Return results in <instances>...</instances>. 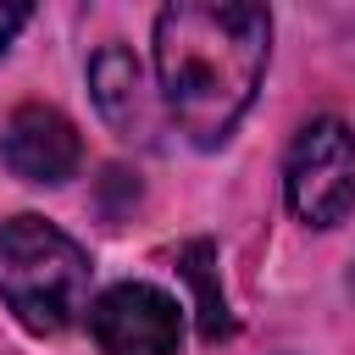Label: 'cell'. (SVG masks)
I'll use <instances>...</instances> for the list:
<instances>
[{
  "label": "cell",
  "mask_w": 355,
  "mask_h": 355,
  "mask_svg": "<svg viewBox=\"0 0 355 355\" xmlns=\"http://www.w3.org/2000/svg\"><path fill=\"white\" fill-rule=\"evenodd\" d=\"M28 22V6H0V50L11 44V33Z\"/></svg>",
  "instance_id": "cell-7"
},
{
  "label": "cell",
  "mask_w": 355,
  "mask_h": 355,
  "mask_svg": "<svg viewBox=\"0 0 355 355\" xmlns=\"http://www.w3.org/2000/svg\"><path fill=\"white\" fill-rule=\"evenodd\" d=\"M272 17L239 0H178L155 17L161 100L194 144H222L255 100Z\"/></svg>",
  "instance_id": "cell-1"
},
{
  "label": "cell",
  "mask_w": 355,
  "mask_h": 355,
  "mask_svg": "<svg viewBox=\"0 0 355 355\" xmlns=\"http://www.w3.org/2000/svg\"><path fill=\"white\" fill-rule=\"evenodd\" d=\"M89 89H94V105L100 116L122 133V139H139L150 144L155 133V111H150V94H144V72L133 61V50L122 44H105L94 61H89Z\"/></svg>",
  "instance_id": "cell-6"
},
{
  "label": "cell",
  "mask_w": 355,
  "mask_h": 355,
  "mask_svg": "<svg viewBox=\"0 0 355 355\" xmlns=\"http://www.w3.org/2000/svg\"><path fill=\"white\" fill-rule=\"evenodd\" d=\"M89 327L105 355H178L183 305L155 283H116L89 305Z\"/></svg>",
  "instance_id": "cell-4"
},
{
  "label": "cell",
  "mask_w": 355,
  "mask_h": 355,
  "mask_svg": "<svg viewBox=\"0 0 355 355\" xmlns=\"http://www.w3.org/2000/svg\"><path fill=\"white\" fill-rule=\"evenodd\" d=\"M0 161L22 183H67L83 161V144L55 105H17L0 128Z\"/></svg>",
  "instance_id": "cell-5"
},
{
  "label": "cell",
  "mask_w": 355,
  "mask_h": 355,
  "mask_svg": "<svg viewBox=\"0 0 355 355\" xmlns=\"http://www.w3.org/2000/svg\"><path fill=\"white\" fill-rule=\"evenodd\" d=\"M283 189L300 222L311 227H333L355 211V133L338 116H316L300 128L288 166H283Z\"/></svg>",
  "instance_id": "cell-3"
},
{
  "label": "cell",
  "mask_w": 355,
  "mask_h": 355,
  "mask_svg": "<svg viewBox=\"0 0 355 355\" xmlns=\"http://www.w3.org/2000/svg\"><path fill=\"white\" fill-rule=\"evenodd\" d=\"M0 300L28 333H67L89 305V255L44 216L0 222Z\"/></svg>",
  "instance_id": "cell-2"
}]
</instances>
